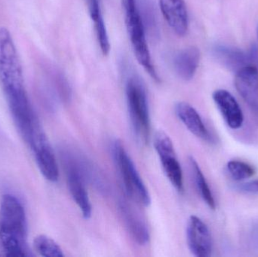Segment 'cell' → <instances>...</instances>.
I'll list each match as a JSON object with an SVG mask.
<instances>
[{"mask_svg":"<svg viewBox=\"0 0 258 257\" xmlns=\"http://www.w3.org/2000/svg\"><path fill=\"white\" fill-rule=\"evenodd\" d=\"M27 220L22 202L5 194L0 202V257L33 256L27 242Z\"/></svg>","mask_w":258,"mask_h":257,"instance_id":"cell-1","label":"cell"},{"mask_svg":"<svg viewBox=\"0 0 258 257\" xmlns=\"http://www.w3.org/2000/svg\"><path fill=\"white\" fill-rule=\"evenodd\" d=\"M0 84L6 98L26 92L21 60L10 32L0 28Z\"/></svg>","mask_w":258,"mask_h":257,"instance_id":"cell-2","label":"cell"},{"mask_svg":"<svg viewBox=\"0 0 258 257\" xmlns=\"http://www.w3.org/2000/svg\"><path fill=\"white\" fill-rule=\"evenodd\" d=\"M125 95L134 134L138 143L147 144L150 135V110L145 88L138 77L128 78Z\"/></svg>","mask_w":258,"mask_h":257,"instance_id":"cell-3","label":"cell"},{"mask_svg":"<svg viewBox=\"0 0 258 257\" xmlns=\"http://www.w3.org/2000/svg\"><path fill=\"white\" fill-rule=\"evenodd\" d=\"M125 12V24L135 56L138 63L155 81L159 78L152 62L147 45L144 24L136 0H122Z\"/></svg>","mask_w":258,"mask_h":257,"instance_id":"cell-4","label":"cell"},{"mask_svg":"<svg viewBox=\"0 0 258 257\" xmlns=\"http://www.w3.org/2000/svg\"><path fill=\"white\" fill-rule=\"evenodd\" d=\"M113 154L125 193L132 200L142 206L148 207L151 202L150 193L122 142L117 140L114 142Z\"/></svg>","mask_w":258,"mask_h":257,"instance_id":"cell-5","label":"cell"},{"mask_svg":"<svg viewBox=\"0 0 258 257\" xmlns=\"http://www.w3.org/2000/svg\"><path fill=\"white\" fill-rule=\"evenodd\" d=\"M25 143L31 150L44 178L50 182H57L59 178L58 165L51 143L41 122L33 128Z\"/></svg>","mask_w":258,"mask_h":257,"instance_id":"cell-6","label":"cell"},{"mask_svg":"<svg viewBox=\"0 0 258 257\" xmlns=\"http://www.w3.org/2000/svg\"><path fill=\"white\" fill-rule=\"evenodd\" d=\"M70 193L85 219L92 217V206L86 187V174L80 163L68 152L62 153Z\"/></svg>","mask_w":258,"mask_h":257,"instance_id":"cell-7","label":"cell"},{"mask_svg":"<svg viewBox=\"0 0 258 257\" xmlns=\"http://www.w3.org/2000/svg\"><path fill=\"white\" fill-rule=\"evenodd\" d=\"M153 145L167 178L178 193H182L183 172L171 138L163 131H157L155 134Z\"/></svg>","mask_w":258,"mask_h":257,"instance_id":"cell-8","label":"cell"},{"mask_svg":"<svg viewBox=\"0 0 258 257\" xmlns=\"http://www.w3.org/2000/svg\"><path fill=\"white\" fill-rule=\"evenodd\" d=\"M186 240L191 253L197 257L212 255V238L207 225L197 216H191L186 226Z\"/></svg>","mask_w":258,"mask_h":257,"instance_id":"cell-9","label":"cell"},{"mask_svg":"<svg viewBox=\"0 0 258 257\" xmlns=\"http://www.w3.org/2000/svg\"><path fill=\"white\" fill-rule=\"evenodd\" d=\"M235 86L239 95L255 114L258 115V69L249 64L236 72Z\"/></svg>","mask_w":258,"mask_h":257,"instance_id":"cell-10","label":"cell"},{"mask_svg":"<svg viewBox=\"0 0 258 257\" xmlns=\"http://www.w3.org/2000/svg\"><path fill=\"white\" fill-rule=\"evenodd\" d=\"M164 19L175 34L183 36L189 28V16L184 0H159Z\"/></svg>","mask_w":258,"mask_h":257,"instance_id":"cell-11","label":"cell"},{"mask_svg":"<svg viewBox=\"0 0 258 257\" xmlns=\"http://www.w3.org/2000/svg\"><path fill=\"white\" fill-rule=\"evenodd\" d=\"M212 98L227 125L232 129L240 128L243 125V113L233 95L224 89H218Z\"/></svg>","mask_w":258,"mask_h":257,"instance_id":"cell-12","label":"cell"},{"mask_svg":"<svg viewBox=\"0 0 258 257\" xmlns=\"http://www.w3.org/2000/svg\"><path fill=\"white\" fill-rule=\"evenodd\" d=\"M175 113L180 122L192 134L207 142L213 141L212 134L206 128L197 110L190 104L180 102L176 104Z\"/></svg>","mask_w":258,"mask_h":257,"instance_id":"cell-13","label":"cell"},{"mask_svg":"<svg viewBox=\"0 0 258 257\" xmlns=\"http://www.w3.org/2000/svg\"><path fill=\"white\" fill-rule=\"evenodd\" d=\"M119 211L125 226L133 239L139 245L144 246L150 241V232L147 224L139 214L125 201L119 203Z\"/></svg>","mask_w":258,"mask_h":257,"instance_id":"cell-14","label":"cell"},{"mask_svg":"<svg viewBox=\"0 0 258 257\" xmlns=\"http://www.w3.org/2000/svg\"><path fill=\"white\" fill-rule=\"evenodd\" d=\"M215 58L226 67L237 72L247 65L253 64L254 53L244 52L239 48L224 45H217L212 49Z\"/></svg>","mask_w":258,"mask_h":257,"instance_id":"cell-15","label":"cell"},{"mask_svg":"<svg viewBox=\"0 0 258 257\" xmlns=\"http://www.w3.org/2000/svg\"><path fill=\"white\" fill-rule=\"evenodd\" d=\"M200 61V51L194 46L180 50L174 56L173 66L177 75L184 81L194 78Z\"/></svg>","mask_w":258,"mask_h":257,"instance_id":"cell-16","label":"cell"},{"mask_svg":"<svg viewBox=\"0 0 258 257\" xmlns=\"http://www.w3.org/2000/svg\"><path fill=\"white\" fill-rule=\"evenodd\" d=\"M86 1L89 6L88 8H89V15L95 27L97 39H98L101 52L104 55H107L110 51V45L102 11H101V2L100 0H86Z\"/></svg>","mask_w":258,"mask_h":257,"instance_id":"cell-17","label":"cell"},{"mask_svg":"<svg viewBox=\"0 0 258 257\" xmlns=\"http://www.w3.org/2000/svg\"><path fill=\"white\" fill-rule=\"evenodd\" d=\"M189 161L191 166V170H192V177H194L196 186H197V190H198L200 196L211 209L215 210L216 208L215 199H214L213 195H212V191H211V189L209 188L206 178H205L203 172L200 169V165L192 157L189 158Z\"/></svg>","mask_w":258,"mask_h":257,"instance_id":"cell-18","label":"cell"},{"mask_svg":"<svg viewBox=\"0 0 258 257\" xmlns=\"http://www.w3.org/2000/svg\"><path fill=\"white\" fill-rule=\"evenodd\" d=\"M33 247L35 250L42 256H64V253L60 246L52 238L45 235H38L35 238Z\"/></svg>","mask_w":258,"mask_h":257,"instance_id":"cell-19","label":"cell"},{"mask_svg":"<svg viewBox=\"0 0 258 257\" xmlns=\"http://www.w3.org/2000/svg\"><path fill=\"white\" fill-rule=\"evenodd\" d=\"M227 170L230 176L236 181H245L255 175V170L248 163L233 160L227 163Z\"/></svg>","mask_w":258,"mask_h":257,"instance_id":"cell-20","label":"cell"},{"mask_svg":"<svg viewBox=\"0 0 258 257\" xmlns=\"http://www.w3.org/2000/svg\"><path fill=\"white\" fill-rule=\"evenodd\" d=\"M54 81L60 98L63 101H68L71 96V89L64 75L59 72H54Z\"/></svg>","mask_w":258,"mask_h":257,"instance_id":"cell-21","label":"cell"},{"mask_svg":"<svg viewBox=\"0 0 258 257\" xmlns=\"http://www.w3.org/2000/svg\"><path fill=\"white\" fill-rule=\"evenodd\" d=\"M235 189L237 191L245 194L257 195L258 194V180L237 184L235 187Z\"/></svg>","mask_w":258,"mask_h":257,"instance_id":"cell-22","label":"cell"},{"mask_svg":"<svg viewBox=\"0 0 258 257\" xmlns=\"http://www.w3.org/2000/svg\"><path fill=\"white\" fill-rule=\"evenodd\" d=\"M257 39H258V24L257 26Z\"/></svg>","mask_w":258,"mask_h":257,"instance_id":"cell-23","label":"cell"}]
</instances>
